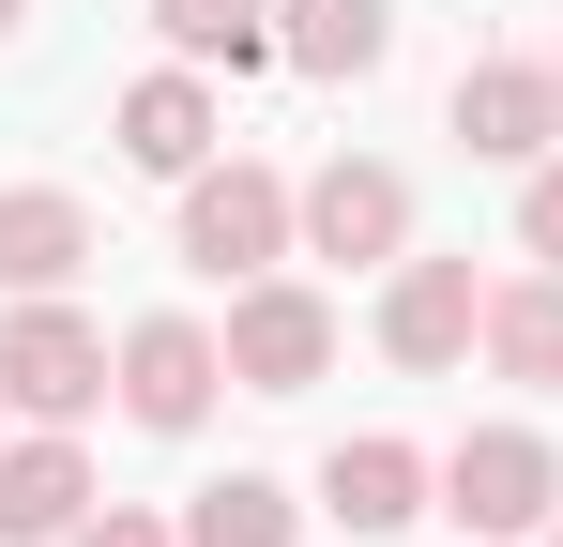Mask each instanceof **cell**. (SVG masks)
<instances>
[{"label":"cell","mask_w":563,"mask_h":547,"mask_svg":"<svg viewBox=\"0 0 563 547\" xmlns=\"http://www.w3.org/2000/svg\"><path fill=\"white\" fill-rule=\"evenodd\" d=\"M549 547H563V517H549Z\"/></svg>","instance_id":"20"},{"label":"cell","mask_w":563,"mask_h":547,"mask_svg":"<svg viewBox=\"0 0 563 547\" xmlns=\"http://www.w3.org/2000/svg\"><path fill=\"white\" fill-rule=\"evenodd\" d=\"M442 517H457L472 547L549 533V517H563V456H549V426H472V442L442 456Z\"/></svg>","instance_id":"4"},{"label":"cell","mask_w":563,"mask_h":547,"mask_svg":"<svg viewBox=\"0 0 563 547\" xmlns=\"http://www.w3.org/2000/svg\"><path fill=\"white\" fill-rule=\"evenodd\" d=\"M427 502H442V456H427V442H396V426H366V442H335V456H320V517H335L351 547L411 533Z\"/></svg>","instance_id":"8"},{"label":"cell","mask_w":563,"mask_h":547,"mask_svg":"<svg viewBox=\"0 0 563 547\" xmlns=\"http://www.w3.org/2000/svg\"><path fill=\"white\" fill-rule=\"evenodd\" d=\"M15 31H31V0H0V46H15Z\"/></svg>","instance_id":"19"},{"label":"cell","mask_w":563,"mask_h":547,"mask_svg":"<svg viewBox=\"0 0 563 547\" xmlns=\"http://www.w3.org/2000/svg\"><path fill=\"white\" fill-rule=\"evenodd\" d=\"M77 259H92V198L0 182V289H77Z\"/></svg>","instance_id":"12"},{"label":"cell","mask_w":563,"mask_h":547,"mask_svg":"<svg viewBox=\"0 0 563 547\" xmlns=\"http://www.w3.org/2000/svg\"><path fill=\"white\" fill-rule=\"evenodd\" d=\"M107 365H122V335H92L62 289H15V304H0V411H15V426H77L107 395Z\"/></svg>","instance_id":"2"},{"label":"cell","mask_w":563,"mask_h":547,"mask_svg":"<svg viewBox=\"0 0 563 547\" xmlns=\"http://www.w3.org/2000/svg\"><path fill=\"white\" fill-rule=\"evenodd\" d=\"M62 547H184V517H137V502H107V517H77Z\"/></svg>","instance_id":"18"},{"label":"cell","mask_w":563,"mask_h":547,"mask_svg":"<svg viewBox=\"0 0 563 547\" xmlns=\"http://www.w3.org/2000/svg\"><path fill=\"white\" fill-rule=\"evenodd\" d=\"M549 62H563V46H549Z\"/></svg>","instance_id":"21"},{"label":"cell","mask_w":563,"mask_h":547,"mask_svg":"<svg viewBox=\"0 0 563 547\" xmlns=\"http://www.w3.org/2000/svg\"><path fill=\"white\" fill-rule=\"evenodd\" d=\"M107 395H122V426H153V442H198L213 426V395H229V335L213 320H122V365H107Z\"/></svg>","instance_id":"3"},{"label":"cell","mask_w":563,"mask_h":547,"mask_svg":"<svg viewBox=\"0 0 563 547\" xmlns=\"http://www.w3.org/2000/svg\"><path fill=\"white\" fill-rule=\"evenodd\" d=\"M305 259L396 274V259H411V168H380V153H335V168L305 182Z\"/></svg>","instance_id":"6"},{"label":"cell","mask_w":563,"mask_h":547,"mask_svg":"<svg viewBox=\"0 0 563 547\" xmlns=\"http://www.w3.org/2000/svg\"><path fill=\"white\" fill-rule=\"evenodd\" d=\"M213 335H229V395H305V380L335 365V304H320L305 274H244Z\"/></svg>","instance_id":"5"},{"label":"cell","mask_w":563,"mask_h":547,"mask_svg":"<svg viewBox=\"0 0 563 547\" xmlns=\"http://www.w3.org/2000/svg\"><path fill=\"white\" fill-rule=\"evenodd\" d=\"M472 335H487V289H472V259H396V274H380V350L411 365V380L472 365Z\"/></svg>","instance_id":"9"},{"label":"cell","mask_w":563,"mask_h":547,"mask_svg":"<svg viewBox=\"0 0 563 547\" xmlns=\"http://www.w3.org/2000/svg\"><path fill=\"white\" fill-rule=\"evenodd\" d=\"M92 517V456H77V426H15L0 442V547H62Z\"/></svg>","instance_id":"10"},{"label":"cell","mask_w":563,"mask_h":547,"mask_svg":"<svg viewBox=\"0 0 563 547\" xmlns=\"http://www.w3.org/2000/svg\"><path fill=\"white\" fill-rule=\"evenodd\" d=\"M275 62L289 77H380L396 62V0H275Z\"/></svg>","instance_id":"13"},{"label":"cell","mask_w":563,"mask_h":547,"mask_svg":"<svg viewBox=\"0 0 563 547\" xmlns=\"http://www.w3.org/2000/svg\"><path fill=\"white\" fill-rule=\"evenodd\" d=\"M289 259H305V182H275L260 153L184 168V274L244 289V274H289Z\"/></svg>","instance_id":"1"},{"label":"cell","mask_w":563,"mask_h":547,"mask_svg":"<svg viewBox=\"0 0 563 547\" xmlns=\"http://www.w3.org/2000/svg\"><path fill=\"white\" fill-rule=\"evenodd\" d=\"M472 350L503 365V380H533V395H563V274H549V259H533V274H503Z\"/></svg>","instance_id":"14"},{"label":"cell","mask_w":563,"mask_h":547,"mask_svg":"<svg viewBox=\"0 0 563 547\" xmlns=\"http://www.w3.org/2000/svg\"><path fill=\"white\" fill-rule=\"evenodd\" d=\"M518 244L563 274V153H549V168H518Z\"/></svg>","instance_id":"17"},{"label":"cell","mask_w":563,"mask_h":547,"mask_svg":"<svg viewBox=\"0 0 563 547\" xmlns=\"http://www.w3.org/2000/svg\"><path fill=\"white\" fill-rule=\"evenodd\" d=\"M442 122H457V153H487V168H549V137H563V62H457Z\"/></svg>","instance_id":"7"},{"label":"cell","mask_w":563,"mask_h":547,"mask_svg":"<svg viewBox=\"0 0 563 547\" xmlns=\"http://www.w3.org/2000/svg\"><path fill=\"white\" fill-rule=\"evenodd\" d=\"M184 547H305V502H289L275 471H229V487L184 502Z\"/></svg>","instance_id":"15"},{"label":"cell","mask_w":563,"mask_h":547,"mask_svg":"<svg viewBox=\"0 0 563 547\" xmlns=\"http://www.w3.org/2000/svg\"><path fill=\"white\" fill-rule=\"evenodd\" d=\"M107 122H122V153H137L153 182L213 168V137H229V122H213V77H198V62H168V77H137L122 107H107Z\"/></svg>","instance_id":"11"},{"label":"cell","mask_w":563,"mask_h":547,"mask_svg":"<svg viewBox=\"0 0 563 547\" xmlns=\"http://www.w3.org/2000/svg\"><path fill=\"white\" fill-rule=\"evenodd\" d=\"M153 31H168V62H229V77L275 62V0H153Z\"/></svg>","instance_id":"16"}]
</instances>
